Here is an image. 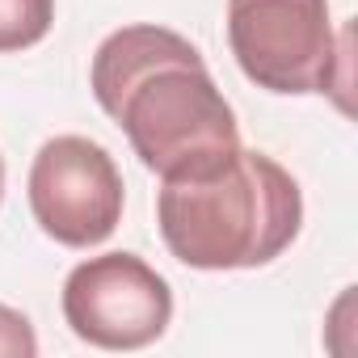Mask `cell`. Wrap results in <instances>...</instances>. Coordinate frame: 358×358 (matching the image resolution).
Masks as SVG:
<instances>
[{
  "label": "cell",
  "mask_w": 358,
  "mask_h": 358,
  "mask_svg": "<svg viewBox=\"0 0 358 358\" xmlns=\"http://www.w3.org/2000/svg\"><path fill=\"white\" fill-rule=\"evenodd\" d=\"M55 26V0H0V55L43 43Z\"/></svg>",
  "instance_id": "cell-6"
},
{
  "label": "cell",
  "mask_w": 358,
  "mask_h": 358,
  "mask_svg": "<svg viewBox=\"0 0 358 358\" xmlns=\"http://www.w3.org/2000/svg\"><path fill=\"white\" fill-rule=\"evenodd\" d=\"M0 354H9V358H34L38 354V337H34L30 320L5 303H0Z\"/></svg>",
  "instance_id": "cell-7"
},
{
  "label": "cell",
  "mask_w": 358,
  "mask_h": 358,
  "mask_svg": "<svg viewBox=\"0 0 358 358\" xmlns=\"http://www.w3.org/2000/svg\"><path fill=\"white\" fill-rule=\"evenodd\" d=\"M122 173L114 156L85 135H55L30 164V211L34 224L68 245L93 249L122 220Z\"/></svg>",
  "instance_id": "cell-4"
},
{
  "label": "cell",
  "mask_w": 358,
  "mask_h": 358,
  "mask_svg": "<svg viewBox=\"0 0 358 358\" xmlns=\"http://www.w3.org/2000/svg\"><path fill=\"white\" fill-rule=\"evenodd\" d=\"M0 199H5V160H0Z\"/></svg>",
  "instance_id": "cell-8"
},
{
  "label": "cell",
  "mask_w": 358,
  "mask_h": 358,
  "mask_svg": "<svg viewBox=\"0 0 358 358\" xmlns=\"http://www.w3.org/2000/svg\"><path fill=\"white\" fill-rule=\"evenodd\" d=\"M89 85L160 182L211 173L241 148L236 114L199 47L164 26L114 30L93 55Z\"/></svg>",
  "instance_id": "cell-1"
},
{
  "label": "cell",
  "mask_w": 358,
  "mask_h": 358,
  "mask_svg": "<svg viewBox=\"0 0 358 358\" xmlns=\"http://www.w3.org/2000/svg\"><path fill=\"white\" fill-rule=\"evenodd\" d=\"M64 320L97 350H143L164 337L173 320V291L143 257L101 253L68 274Z\"/></svg>",
  "instance_id": "cell-5"
},
{
  "label": "cell",
  "mask_w": 358,
  "mask_h": 358,
  "mask_svg": "<svg viewBox=\"0 0 358 358\" xmlns=\"http://www.w3.org/2000/svg\"><path fill=\"white\" fill-rule=\"evenodd\" d=\"M228 47L257 89L299 97L337 85L329 0H228Z\"/></svg>",
  "instance_id": "cell-3"
},
{
  "label": "cell",
  "mask_w": 358,
  "mask_h": 358,
  "mask_svg": "<svg viewBox=\"0 0 358 358\" xmlns=\"http://www.w3.org/2000/svg\"><path fill=\"white\" fill-rule=\"evenodd\" d=\"M156 224L169 253L190 270H253L291 249L303 194L274 156L236 148L211 173L164 177Z\"/></svg>",
  "instance_id": "cell-2"
}]
</instances>
